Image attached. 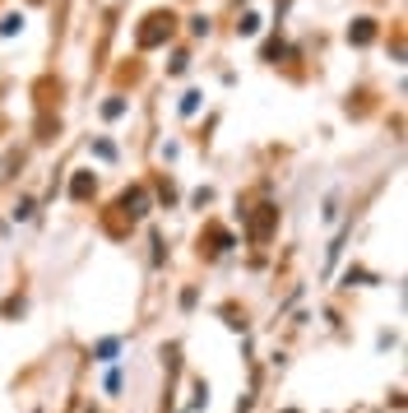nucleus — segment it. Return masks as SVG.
Instances as JSON below:
<instances>
[{
	"instance_id": "nucleus-7",
	"label": "nucleus",
	"mask_w": 408,
	"mask_h": 413,
	"mask_svg": "<svg viewBox=\"0 0 408 413\" xmlns=\"http://www.w3.org/2000/svg\"><path fill=\"white\" fill-rule=\"evenodd\" d=\"M241 33H246V38H251V33H260V19H255V14H246V19H241Z\"/></svg>"
},
{
	"instance_id": "nucleus-4",
	"label": "nucleus",
	"mask_w": 408,
	"mask_h": 413,
	"mask_svg": "<svg viewBox=\"0 0 408 413\" xmlns=\"http://www.w3.org/2000/svg\"><path fill=\"white\" fill-rule=\"evenodd\" d=\"M19 28H23V19H19V14H10V19L0 23V33H5V38H14V33H19Z\"/></svg>"
},
{
	"instance_id": "nucleus-5",
	"label": "nucleus",
	"mask_w": 408,
	"mask_h": 413,
	"mask_svg": "<svg viewBox=\"0 0 408 413\" xmlns=\"http://www.w3.org/2000/svg\"><path fill=\"white\" fill-rule=\"evenodd\" d=\"M195 107H200V93H195V88H191V93H186V98H181V112H186V117H191Z\"/></svg>"
},
{
	"instance_id": "nucleus-3",
	"label": "nucleus",
	"mask_w": 408,
	"mask_h": 413,
	"mask_svg": "<svg viewBox=\"0 0 408 413\" xmlns=\"http://www.w3.org/2000/svg\"><path fill=\"white\" fill-rule=\"evenodd\" d=\"M371 33H376V28H371V19H357V28H352L348 38L352 42H371Z\"/></svg>"
},
{
	"instance_id": "nucleus-2",
	"label": "nucleus",
	"mask_w": 408,
	"mask_h": 413,
	"mask_svg": "<svg viewBox=\"0 0 408 413\" xmlns=\"http://www.w3.org/2000/svg\"><path fill=\"white\" fill-rule=\"evenodd\" d=\"M117 353H121L117 339H102V344H97V362H117Z\"/></svg>"
},
{
	"instance_id": "nucleus-6",
	"label": "nucleus",
	"mask_w": 408,
	"mask_h": 413,
	"mask_svg": "<svg viewBox=\"0 0 408 413\" xmlns=\"http://www.w3.org/2000/svg\"><path fill=\"white\" fill-rule=\"evenodd\" d=\"M121 112H125V102H121V98H112L107 107H102V117H121Z\"/></svg>"
},
{
	"instance_id": "nucleus-1",
	"label": "nucleus",
	"mask_w": 408,
	"mask_h": 413,
	"mask_svg": "<svg viewBox=\"0 0 408 413\" xmlns=\"http://www.w3.org/2000/svg\"><path fill=\"white\" fill-rule=\"evenodd\" d=\"M121 204H125V209H130V214H149V196H144V191H135V196H125V200H121Z\"/></svg>"
}]
</instances>
